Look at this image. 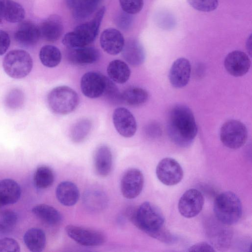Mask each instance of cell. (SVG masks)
Returning <instances> with one entry per match:
<instances>
[{"mask_svg": "<svg viewBox=\"0 0 252 252\" xmlns=\"http://www.w3.org/2000/svg\"><path fill=\"white\" fill-rule=\"evenodd\" d=\"M167 129L171 140L181 147L189 146L197 132V126L191 110L188 106L179 104L171 110Z\"/></svg>", "mask_w": 252, "mask_h": 252, "instance_id": "6da1fadb", "label": "cell"}, {"mask_svg": "<svg viewBox=\"0 0 252 252\" xmlns=\"http://www.w3.org/2000/svg\"><path fill=\"white\" fill-rule=\"evenodd\" d=\"M126 214L138 228L154 238L164 227L165 219L161 211L150 202H144L137 208H128Z\"/></svg>", "mask_w": 252, "mask_h": 252, "instance_id": "7a4b0ae2", "label": "cell"}, {"mask_svg": "<svg viewBox=\"0 0 252 252\" xmlns=\"http://www.w3.org/2000/svg\"><path fill=\"white\" fill-rule=\"evenodd\" d=\"M104 7L99 9L94 18L89 22L81 24L74 31L63 36V44L68 48L87 46L95 39L105 13Z\"/></svg>", "mask_w": 252, "mask_h": 252, "instance_id": "3957f363", "label": "cell"}, {"mask_svg": "<svg viewBox=\"0 0 252 252\" xmlns=\"http://www.w3.org/2000/svg\"><path fill=\"white\" fill-rule=\"evenodd\" d=\"M214 212L217 219L222 223L225 225L235 224L242 215L241 200L234 192H221L215 198Z\"/></svg>", "mask_w": 252, "mask_h": 252, "instance_id": "277c9868", "label": "cell"}, {"mask_svg": "<svg viewBox=\"0 0 252 252\" xmlns=\"http://www.w3.org/2000/svg\"><path fill=\"white\" fill-rule=\"evenodd\" d=\"M51 110L57 114L66 115L74 111L79 103L77 93L72 88L61 86L53 89L47 96Z\"/></svg>", "mask_w": 252, "mask_h": 252, "instance_id": "5b68a950", "label": "cell"}, {"mask_svg": "<svg viewBox=\"0 0 252 252\" xmlns=\"http://www.w3.org/2000/svg\"><path fill=\"white\" fill-rule=\"evenodd\" d=\"M2 65L8 76L15 79H21L31 71L32 60L26 51L16 49L10 51L5 55Z\"/></svg>", "mask_w": 252, "mask_h": 252, "instance_id": "8992f818", "label": "cell"}, {"mask_svg": "<svg viewBox=\"0 0 252 252\" xmlns=\"http://www.w3.org/2000/svg\"><path fill=\"white\" fill-rule=\"evenodd\" d=\"M220 139L226 147L237 149L246 143L248 131L245 125L236 120H230L221 126L220 132Z\"/></svg>", "mask_w": 252, "mask_h": 252, "instance_id": "52a82bcc", "label": "cell"}, {"mask_svg": "<svg viewBox=\"0 0 252 252\" xmlns=\"http://www.w3.org/2000/svg\"><path fill=\"white\" fill-rule=\"evenodd\" d=\"M156 171L158 179L164 185L169 186L180 183L184 176L180 164L171 158L162 159L158 164Z\"/></svg>", "mask_w": 252, "mask_h": 252, "instance_id": "ba28073f", "label": "cell"}, {"mask_svg": "<svg viewBox=\"0 0 252 252\" xmlns=\"http://www.w3.org/2000/svg\"><path fill=\"white\" fill-rule=\"evenodd\" d=\"M65 230L69 237L84 246H100L106 240V237L102 232L92 229L68 225L65 227Z\"/></svg>", "mask_w": 252, "mask_h": 252, "instance_id": "9c48e42d", "label": "cell"}, {"mask_svg": "<svg viewBox=\"0 0 252 252\" xmlns=\"http://www.w3.org/2000/svg\"><path fill=\"white\" fill-rule=\"evenodd\" d=\"M204 203V197L200 191L194 189H189L180 198L178 210L185 218H191L201 212Z\"/></svg>", "mask_w": 252, "mask_h": 252, "instance_id": "30bf717a", "label": "cell"}, {"mask_svg": "<svg viewBox=\"0 0 252 252\" xmlns=\"http://www.w3.org/2000/svg\"><path fill=\"white\" fill-rule=\"evenodd\" d=\"M144 183L142 172L130 168L124 174L121 181V191L123 196L131 199L137 197L142 190Z\"/></svg>", "mask_w": 252, "mask_h": 252, "instance_id": "8fae6325", "label": "cell"}, {"mask_svg": "<svg viewBox=\"0 0 252 252\" xmlns=\"http://www.w3.org/2000/svg\"><path fill=\"white\" fill-rule=\"evenodd\" d=\"M107 77L101 73L91 71L85 73L80 81V88L83 94L90 98H95L102 95Z\"/></svg>", "mask_w": 252, "mask_h": 252, "instance_id": "7c38bea8", "label": "cell"}, {"mask_svg": "<svg viewBox=\"0 0 252 252\" xmlns=\"http://www.w3.org/2000/svg\"><path fill=\"white\" fill-rule=\"evenodd\" d=\"M114 126L123 137L133 136L137 130V123L132 113L124 107L115 109L112 115Z\"/></svg>", "mask_w": 252, "mask_h": 252, "instance_id": "4fadbf2b", "label": "cell"}, {"mask_svg": "<svg viewBox=\"0 0 252 252\" xmlns=\"http://www.w3.org/2000/svg\"><path fill=\"white\" fill-rule=\"evenodd\" d=\"M251 64L248 56L244 52L235 50L226 56L224 65L226 71L235 77L242 76L249 71Z\"/></svg>", "mask_w": 252, "mask_h": 252, "instance_id": "5bb4252c", "label": "cell"}, {"mask_svg": "<svg viewBox=\"0 0 252 252\" xmlns=\"http://www.w3.org/2000/svg\"><path fill=\"white\" fill-rule=\"evenodd\" d=\"M191 70V64L188 59L180 58L175 60L170 68L168 76L172 86L176 88L186 86L189 81Z\"/></svg>", "mask_w": 252, "mask_h": 252, "instance_id": "9a60e30c", "label": "cell"}, {"mask_svg": "<svg viewBox=\"0 0 252 252\" xmlns=\"http://www.w3.org/2000/svg\"><path fill=\"white\" fill-rule=\"evenodd\" d=\"M66 58L71 64L76 65H85L96 63L100 58L99 51L93 47H82L68 48Z\"/></svg>", "mask_w": 252, "mask_h": 252, "instance_id": "2e32d148", "label": "cell"}, {"mask_svg": "<svg viewBox=\"0 0 252 252\" xmlns=\"http://www.w3.org/2000/svg\"><path fill=\"white\" fill-rule=\"evenodd\" d=\"M125 40L121 32L114 28L105 30L100 37V44L102 49L111 55H116L121 52Z\"/></svg>", "mask_w": 252, "mask_h": 252, "instance_id": "e0dca14e", "label": "cell"}, {"mask_svg": "<svg viewBox=\"0 0 252 252\" xmlns=\"http://www.w3.org/2000/svg\"><path fill=\"white\" fill-rule=\"evenodd\" d=\"M40 36L39 28L32 22L28 21L21 22L14 34L16 41L25 46L35 45Z\"/></svg>", "mask_w": 252, "mask_h": 252, "instance_id": "ac0fdd59", "label": "cell"}, {"mask_svg": "<svg viewBox=\"0 0 252 252\" xmlns=\"http://www.w3.org/2000/svg\"><path fill=\"white\" fill-rule=\"evenodd\" d=\"M94 165L99 176L104 177L110 174L112 167V154L108 146L102 145L97 148L94 156Z\"/></svg>", "mask_w": 252, "mask_h": 252, "instance_id": "d6986e66", "label": "cell"}, {"mask_svg": "<svg viewBox=\"0 0 252 252\" xmlns=\"http://www.w3.org/2000/svg\"><path fill=\"white\" fill-rule=\"evenodd\" d=\"M40 36L46 41L58 40L63 32V25L57 15H52L45 20L39 28Z\"/></svg>", "mask_w": 252, "mask_h": 252, "instance_id": "ffe728a7", "label": "cell"}, {"mask_svg": "<svg viewBox=\"0 0 252 252\" xmlns=\"http://www.w3.org/2000/svg\"><path fill=\"white\" fill-rule=\"evenodd\" d=\"M121 52L125 60L133 66L140 65L144 62L145 54L144 49L136 39H129L125 42Z\"/></svg>", "mask_w": 252, "mask_h": 252, "instance_id": "44dd1931", "label": "cell"}, {"mask_svg": "<svg viewBox=\"0 0 252 252\" xmlns=\"http://www.w3.org/2000/svg\"><path fill=\"white\" fill-rule=\"evenodd\" d=\"M21 194L20 186L15 181L11 179L0 180V207L17 202Z\"/></svg>", "mask_w": 252, "mask_h": 252, "instance_id": "7402d4cb", "label": "cell"}, {"mask_svg": "<svg viewBox=\"0 0 252 252\" xmlns=\"http://www.w3.org/2000/svg\"><path fill=\"white\" fill-rule=\"evenodd\" d=\"M56 195L60 203L65 206H71L78 201L80 192L74 183L70 181H63L57 187Z\"/></svg>", "mask_w": 252, "mask_h": 252, "instance_id": "603a6c76", "label": "cell"}, {"mask_svg": "<svg viewBox=\"0 0 252 252\" xmlns=\"http://www.w3.org/2000/svg\"><path fill=\"white\" fill-rule=\"evenodd\" d=\"M24 8L13 0H0V16L11 23L21 22L24 18Z\"/></svg>", "mask_w": 252, "mask_h": 252, "instance_id": "cb8c5ba5", "label": "cell"}, {"mask_svg": "<svg viewBox=\"0 0 252 252\" xmlns=\"http://www.w3.org/2000/svg\"><path fill=\"white\" fill-rule=\"evenodd\" d=\"M32 212L39 219L51 226H56L62 220L60 212L49 205H37L32 208Z\"/></svg>", "mask_w": 252, "mask_h": 252, "instance_id": "d4e9b609", "label": "cell"}, {"mask_svg": "<svg viewBox=\"0 0 252 252\" xmlns=\"http://www.w3.org/2000/svg\"><path fill=\"white\" fill-rule=\"evenodd\" d=\"M107 73L113 82L124 84L129 79L131 71L126 63L120 60H114L109 63Z\"/></svg>", "mask_w": 252, "mask_h": 252, "instance_id": "484cf974", "label": "cell"}, {"mask_svg": "<svg viewBox=\"0 0 252 252\" xmlns=\"http://www.w3.org/2000/svg\"><path fill=\"white\" fill-rule=\"evenodd\" d=\"M23 239L26 247L32 252H42L46 246V235L40 228H32L28 230Z\"/></svg>", "mask_w": 252, "mask_h": 252, "instance_id": "4316f807", "label": "cell"}, {"mask_svg": "<svg viewBox=\"0 0 252 252\" xmlns=\"http://www.w3.org/2000/svg\"><path fill=\"white\" fill-rule=\"evenodd\" d=\"M83 203L87 209L93 212L103 210L107 205V196L97 189H90L84 193Z\"/></svg>", "mask_w": 252, "mask_h": 252, "instance_id": "83f0119b", "label": "cell"}, {"mask_svg": "<svg viewBox=\"0 0 252 252\" xmlns=\"http://www.w3.org/2000/svg\"><path fill=\"white\" fill-rule=\"evenodd\" d=\"M73 17L77 20L86 18L95 11L98 5L87 0H65Z\"/></svg>", "mask_w": 252, "mask_h": 252, "instance_id": "f1b7e54d", "label": "cell"}, {"mask_svg": "<svg viewBox=\"0 0 252 252\" xmlns=\"http://www.w3.org/2000/svg\"><path fill=\"white\" fill-rule=\"evenodd\" d=\"M122 102L130 106L144 104L149 98V94L145 89L138 87H131L121 93Z\"/></svg>", "mask_w": 252, "mask_h": 252, "instance_id": "f546056e", "label": "cell"}, {"mask_svg": "<svg viewBox=\"0 0 252 252\" xmlns=\"http://www.w3.org/2000/svg\"><path fill=\"white\" fill-rule=\"evenodd\" d=\"M39 56L41 63L50 68L58 65L62 60V54L60 50L51 45L43 46L40 50Z\"/></svg>", "mask_w": 252, "mask_h": 252, "instance_id": "4dcf8cb0", "label": "cell"}, {"mask_svg": "<svg viewBox=\"0 0 252 252\" xmlns=\"http://www.w3.org/2000/svg\"><path fill=\"white\" fill-rule=\"evenodd\" d=\"M54 179V174L52 169L44 165L38 167L33 176L34 184L39 189L49 188L53 184Z\"/></svg>", "mask_w": 252, "mask_h": 252, "instance_id": "1f68e13d", "label": "cell"}, {"mask_svg": "<svg viewBox=\"0 0 252 252\" xmlns=\"http://www.w3.org/2000/svg\"><path fill=\"white\" fill-rule=\"evenodd\" d=\"M92 128V123L88 119H82L76 122L72 126L70 137L74 142L79 143L84 141L89 134Z\"/></svg>", "mask_w": 252, "mask_h": 252, "instance_id": "d6a6232c", "label": "cell"}, {"mask_svg": "<svg viewBox=\"0 0 252 252\" xmlns=\"http://www.w3.org/2000/svg\"><path fill=\"white\" fill-rule=\"evenodd\" d=\"M17 214L11 210L0 212V233H8L15 227L18 222Z\"/></svg>", "mask_w": 252, "mask_h": 252, "instance_id": "836d02e7", "label": "cell"}, {"mask_svg": "<svg viewBox=\"0 0 252 252\" xmlns=\"http://www.w3.org/2000/svg\"><path fill=\"white\" fill-rule=\"evenodd\" d=\"M102 95L112 104H116L122 102L121 92L114 82L108 78Z\"/></svg>", "mask_w": 252, "mask_h": 252, "instance_id": "e575fe53", "label": "cell"}, {"mask_svg": "<svg viewBox=\"0 0 252 252\" xmlns=\"http://www.w3.org/2000/svg\"><path fill=\"white\" fill-rule=\"evenodd\" d=\"M24 96L19 89H13L8 93L5 99V105L10 109L20 108L24 103Z\"/></svg>", "mask_w": 252, "mask_h": 252, "instance_id": "d590c367", "label": "cell"}, {"mask_svg": "<svg viewBox=\"0 0 252 252\" xmlns=\"http://www.w3.org/2000/svg\"><path fill=\"white\" fill-rule=\"evenodd\" d=\"M193 8L202 12H210L216 9L219 5L218 0H187Z\"/></svg>", "mask_w": 252, "mask_h": 252, "instance_id": "8d00e7d4", "label": "cell"}, {"mask_svg": "<svg viewBox=\"0 0 252 252\" xmlns=\"http://www.w3.org/2000/svg\"><path fill=\"white\" fill-rule=\"evenodd\" d=\"M123 11L130 14H136L140 12L144 5L143 0H119Z\"/></svg>", "mask_w": 252, "mask_h": 252, "instance_id": "74e56055", "label": "cell"}, {"mask_svg": "<svg viewBox=\"0 0 252 252\" xmlns=\"http://www.w3.org/2000/svg\"><path fill=\"white\" fill-rule=\"evenodd\" d=\"M20 251V245L14 239L5 237L0 239V252H19Z\"/></svg>", "mask_w": 252, "mask_h": 252, "instance_id": "f35d334b", "label": "cell"}, {"mask_svg": "<svg viewBox=\"0 0 252 252\" xmlns=\"http://www.w3.org/2000/svg\"><path fill=\"white\" fill-rule=\"evenodd\" d=\"M116 24L123 30H128L132 23V17L130 14L124 11L119 12L116 16Z\"/></svg>", "mask_w": 252, "mask_h": 252, "instance_id": "ab89813d", "label": "cell"}, {"mask_svg": "<svg viewBox=\"0 0 252 252\" xmlns=\"http://www.w3.org/2000/svg\"><path fill=\"white\" fill-rule=\"evenodd\" d=\"M10 44V39L8 34L6 32L0 30V56L6 52Z\"/></svg>", "mask_w": 252, "mask_h": 252, "instance_id": "60d3db41", "label": "cell"}, {"mask_svg": "<svg viewBox=\"0 0 252 252\" xmlns=\"http://www.w3.org/2000/svg\"><path fill=\"white\" fill-rule=\"evenodd\" d=\"M189 252H215L213 247L205 242L196 243L190 246L189 249Z\"/></svg>", "mask_w": 252, "mask_h": 252, "instance_id": "b9f144b4", "label": "cell"}, {"mask_svg": "<svg viewBox=\"0 0 252 252\" xmlns=\"http://www.w3.org/2000/svg\"><path fill=\"white\" fill-rule=\"evenodd\" d=\"M246 47L248 51V52L250 54V56L252 55V34H251L248 37L247 43H246Z\"/></svg>", "mask_w": 252, "mask_h": 252, "instance_id": "7bdbcfd3", "label": "cell"}, {"mask_svg": "<svg viewBox=\"0 0 252 252\" xmlns=\"http://www.w3.org/2000/svg\"><path fill=\"white\" fill-rule=\"evenodd\" d=\"M87 0L98 5L101 0Z\"/></svg>", "mask_w": 252, "mask_h": 252, "instance_id": "ee69618b", "label": "cell"}, {"mask_svg": "<svg viewBox=\"0 0 252 252\" xmlns=\"http://www.w3.org/2000/svg\"><path fill=\"white\" fill-rule=\"evenodd\" d=\"M1 21H2V17L0 16V23H1Z\"/></svg>", "mask_w": 252, "mask_h": 252, "instance_id": "f6af8a7d", "label": "cell"}]
</instances>
